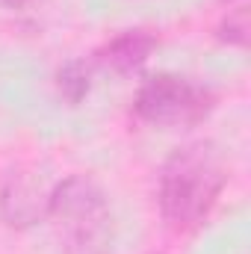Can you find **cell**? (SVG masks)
<instances>
[{
    "instance_id": "obj_1",
    "label": "cell",
    "mask_w": 251,
    "mask_h": 254,
    "mask_svg": "<svg viewBox=\"0 0 251 254\" xmlns=\"http://www.w3.org/2000/svg\"><path fill=\"white\" fill-rule=\"evenodd\" d=\"M225 163L210 142L178 148L160 172V213L175 231L198 228L225 190Z\"/></svg>"
},
{
    "instance_id": "obj_2",
    "label": "cell",
    "mask_w": 251,
    "mask_h": 254,
    "mask_svg": "<svg viewBox=\"0 0 251 254\" xmlns=\"http://www.w3.org/2000/svg\"><path fill=\"white\" fill-rule=\"evenodd\" d=\"M51 216L71 254H101L110 237V204L89 178H68L51 195Z\"/></svg>"
},
{
    "instance_id": "obj_3",
    "label": "cell",
    "mask_w": 251,
    "mask_h": 254,
    "mask_svg": "<svg viewBox=\"0 0 251 254\" xmlns=\"http://www.w3.org/2000/svg\"><path fill=\"white\" fill-rule=\"evenodd\" d=\"M213 107L216 95L207 86L178 74H157L145 80L133 101L136 119L157 127H192L204 122Z\"/></svg>"
},
{
    "instance_id": "obj_4",
    "label": "cell",
    "mask_w": 251,
    "mask_h": 254,
    "mask_svg": "<svg viewBox=\"0 0 251 254\" xmlns=\"http://www.w3.org/2000/svg\"><path fill=\"white\" fill-rule=\"evenodd\" d=\"M157 48V36L148 30H127L98 51V63L116 74H130L148 63Z\"/></svg>"
},
{
    "instance_id": "obj_5",
    "label": "cell",
    "mask_w": 251,
    "mask_h": 254,
    "mask_svg": "<svg viewBox=\"0 0 251 254\" xmlns=\"http://www.w3.org/2000/svg\"><path fill=\"white\" fill-rule=\"evenodd\" d=\"M57 89L68 104H80L89 95V68L83 60H71L57 74Z\"/></svg>"
},
{
    "instance_id": "obj_6",
    "label": "cell",
    "mask_w": 251,
    "mask_h": 254,
    "mask_svg": "<svg viewBox=\"0 0 251 254\" xmlns=\"http://www.w3.org/2000/svg\"><path fill=\"white\" fill-rule=\"evenodd\" d=\"M219 36L225 39V42H231V45H246L249 42V9H234V12H228V18L222 21V27H219Z\"/></svg>"
},
{
    "instance_id": "obj_7",
    "label": "cell",
    "mask_w": 251,
    "mask_h": 254,
    "mask_svg": "<svg viewBox=\"0 0 251 254\" xmlns=\"http://www.w3.org/2000/svg\"><path fill=\"white\" fill-rule=\"evenodd\" d=\"M36 0H0V6L6 9H24V6H33Z\"/></svg>"
}]
</instances>
